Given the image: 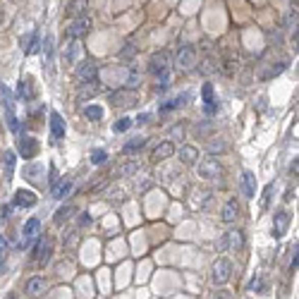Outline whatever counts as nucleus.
I'll use <instances>...</instances> for the list:
<instances>
[{"instance_id":"nucleus-36","label":"nucleus","mask_w":299,"mask_h":299,"mask_svg":"<svg viewBox=\"0 0 299 299\" xmlns=\"http://www.w3.org/2000/svg\"><path fill=\"white\" fill-rule=\"evenodd\" d=\"M5 122H8L10 132H19V120H17L15 111H8V113H5Z\"/></svg>"},{"instance_id":"nucleus-37","label":"nucleus","mask_w":299,"mask_h":299,"mask_svg":"<svg viewBox=\"0 0 299 299\" xmlns=\"http://www.w3.org/2000/svg\"><path fill=\"white\" fill-rule=\"evenodd\" d=\"M77 50H79V46L74 43V39H72L70 43L65 46V60H67V63H74V56H77Z\"/></svg>"},{"instance_id":"nucleus-52","label":"nucleus","mask_w":299,"mask_h":299,"mask_svg":"<svg viewBox=\"0 0 299 299\" xmlns=\"http://www.w3.org/2000/svg\"><path fill=\"white\" fill-rule=\"evenodd\" d=\"M10 211H12V208H10V206H3V211H0V215H3V221H8Z\"/></svg>"},{"instance_id":"nucleus-7","label":"nucleus","mask_w":299,"mask_h":299,"mask_svg":"<svg viewBox=\"0 0 299 299\" xmlns=\"http://www.w3.org/2000/svg\"><path fill=\"white\" fill-rule=\"evenodd\" d=\"M197 63V48L194 46H180L177 48V65L184 70H192Z\"/></svg>"},{"instance_id":"nucleus-29","label":"nucleus","mask_w":299,"mask_h":299,"mask_svg":"<svg viewBox=\"0 0 299 299\" xmlns=\"http://www.w3.org/2000/svg\"><path fill=\"white\" fill-rule=\"evenodd\" d=\"M17 94H19V98H26V101H32V98H34L32 79H24V81H19V89H17Z\"/></svg>"},{"instance_id":"nucleus-34","label":"nucleus","mask_w":299,"mask_h":299,"mask_svg":"<svg viewBox=\"0 0 299 299\" xmlns=\"http://www.w3.org/2000/svg\"><path fill=\"white\" fill-rule=\"evenodd\" d=\"M43 53H46L48 67H53V36H50V34L46 36V43H43Z\"/></svg>"},{"instance_id":"nucleus-9","label":"nucleus","mask_w":299,"mask_h":299,"mask_svg":"<svg viewBox=\"0 0 299 299\" xmlns=\"http://www.w3.org/2000/svg\"><path fill=\"white\" fill-rule=\"evenodd\" d=\"M39 230H41V221L39 218H29V221L22 225V237H24V247H29V244L39 237Z\"/></svg>"},{"instance_id":"nucleus-18","label":"nucleus","mask_w":299,"mask_h":299,"mask_svg":"<svg viewBox=\"0 0 299 299\" xmlns=\"http://www.w3.org/2000/svg\"><path fill=\"white\" fill-rule=\"evenodd\" d=\"M43 290H46V278L43 276H34L26 280V294H29V297H36V294Z\"/></svg>"},{"instance_id":"nucleus-8","label":"nucleus","mask_w":299,"mask_h":299,"mask_svg":"<svg viewBox=\"0 0 299 299\" xmlns=\"http://www.w3.org/2000/svg\"><path fill=\"white\" fill-rule=\"evenodd\" d=\"M36 204H39L36 192H32V189H17L15 192V206H19V208H34Z\"/></svg>"},{"instance_id":"nucleus-4","label":"nucleus","mask_w":299,"mask_h":299,"mask_svg":"<svg viewBox=\"0 0 299 299\" xmlns=\"http://www.w3.org/2000/svg\"><path fill=\"white\" fill-rule=\"evenodd\" d=\"M221 163L215 160L213 156L204 158V160H199V175L204 177V180H218L221 177Z\"/></svg>"},{"instance_id":"nucleus-22","label":"nucleus","mask_w":299,"mask_h":299,"mask_svg":"<svg viewBox=\"0 0 299 299\" xmlns=\"http://www.w3.org/2000/svg\"><path fill=\"white\" fill-rule=\"evenodd\" d=\"M146 142H149L146 137H132V139L122 146V153H137V151H142L144 146H146Z\"/></svg>"},{"instance_id":"nucleus-45","label":"nucleus","mask_w":299,"mask_h":299,"mask_svg":"<svg viewBox=\"0 0 299 299\" xmlns=\"http://www.w3.org/2000/svg\"><path fill=\"white\" fill-rule=\"evenodd\" d=\"M5 256H8V242H5V237L0 235V263H3Z\"/></svg>"},{"instance_id":"nucleus-42","label":"nucleus","mask_w":299,"mask_h":299,"mask_svg":"<svg viewBox=\"0 0 299 299\" xmlns=\"http://www.w3.org/2000/svg\"><path fill=\"white\" fill-rule=\"evenodd\" d=\"M129 127H132V120H129V118H122V120H118V122H115V127H113V129L120 134V132H127Z\"/></svg>"},{"instance_id":"nucleus-11","label":"nucleus","mask_w":299,"mask_h":299,"mask_svg":"<svg viewBox=\"0 0 299 299\" xmlns=\"http://www.w3.org/2000/svg\"><path fill=\"white\" fill-rule=\"evenodd\" d=\"M237 218H239V204H237V199H230L228 204L223 206L221 221H223V223H228V225H232Z\"/></svg>"},{"instance_id":"nucleus-5","label":"nucleus","mask_w":299,"mask_h":299,"mask_svg":"<svg viewBox=\"0 0 299 299\" xmlns=\"http://www.w3.org/2000/svg\"><path fill=\"white\" fill-rule=\"evenodd\" d=\"M32 254L36 256V261H39L41 266H46L48 261H50V256H53V239H50V237L36 239V247L32 249Z\"/></svg>"},{"instance_id":"nucleus-27","label":"nucleus","mask_w":299,"mask_h":299,"mask_svg":"<svg viewBox=\"0 0 299 299\" xmlns=\"http://www.w3.org/2000/svg\"><path fill=\"white\" fill-rule=\"evenodd\" d=\"M70 192H72V180H67V177H65V180H60V184H58V187H53V197H56V199H65Z\"/></svg>"},{"instance_id":"nucleus-50","label":"nucleus","mask_w":299,"mask_h":299,"mask_svg":"<svg viewBox=\"0 0 299 299\" xmlns=\"http://www.w3.org/2000/svg\"><path fill=\"white\" fill-rule=\"evenodd\" d=\"M213 70H215V67H213V63H211V60H206L204 67H201V72H204V74H211Z\"/></svg>"},{"instance_id":"nucleus-14","label":"nucleus","mask_w":299,"mask_h":299,"mask_svg":"<svg viewBox=\"0 0 299 299\" xmlns=\"http://www.w3.org/2000/svg\"><path fill=\"white\" fill-rule=\"evenodd\" d=\"M173 153H175L173 142H163V144H158L156 149H153V153H151V163H160V160L170 158Z\"/></svg>"},{"instance_id":"nucleus-21","label":"nucleus","mask_w":299,"mask_h":299,"mask_svg":"<svg viewBox=\"0 0 299 299\" xmlns=\"http://www.w3.org/2000/svg\"><path fill=\"white\" fill-rule=\"evenodd\" d=\"M180 160L184 163V166H194V163L199 160V149H194V146H182Z\"/></svg>"},{"instance_id":"nucleus-43","label":"nucleus","mask_w":299,"mask_h":299,"mask_svg":"<svg viewBox=\"0 0 299 299\" xmlns=\"http://www.w3.org/2000/svg\"><path fill=\"white\" fill-rule=\"evenodd\" d=\"M204 113L206 115H215V113H218V101L213 98L211 103H204Z\"/></svg>"},{"instance_id":"nucleus-10","label":"nucleus","mask_w":299,"mask_h":299,"mask_svg":"<svg viewBox=\"0 0 299 299\" xmlns=\"http://www.w3.org/2000/svg\"><path fill=\"white\" fill-rule=\"evenodd\" d=\"M287 228H290V213H287V211H278L276 218H273V237H276V239H280V237L287 232Z\"/></svg>"},{"instance_id":"nucleus-26","label":"nucleus","mask_w":299,"mask_h":299,"mask_svg":"<svg viewBox=\"0 0 299 299\" xmlns=\"http://www.w3.org/2000/svg\"><path fill=\"white\" fill-rule=\"evenodd\" d=\"M266 287H268L266 276H254L252 280H249V292H256V294H261V292H266Z\"/></svg>"},{"instance_id":"nucleus-51","label":"nucleus","mask_w":299,"mask_h":299,"mask_svg":"<svg viewBox=\"0 0 299 299\" xmlns=\"http://www.w3.org/2000/svg\"><path fill=\"white\" fill-rule=\"evenodd\" d=\"M120 56H122V58H132V56H134V46H127L125 50L120 53Z\"/></svg>"},{"instance_id":"nucleus-3","label":"nucleus","mask_w":299,"mask_h":299,"mask_svg":"<svg viewBox=\"0 0 299 299\" xmlns=\"http://www.w3.org/2000/svg\"><path fill=\"white\" fill-rule=\"evenodd\" d=\"M170 70V53L168 50H160V53H153L149 60V72L151 74H156V77H160L163 72Z\"/></svg>"},{"instance_id":"nucleus-1","label":"nucleus","mask_w":299,"mask_h":299,"mask_svg":"<svg viewBox=\"0 0 299 299\" xmlns=\"http://www.w3.org/2000/svg\"><path fill=\"white\" fill-rule=\"evenodd\" d=\"M230 276H232V266H230L228 259H218L213 263V268H211V283L213 285H225L230 280Z\"/></svg>"},{"instance_id":"nucleus-28","label":"nucleus","mask_w":299,"mask_h":299,"mask_svg":"<svg viewBox=\"0 0 299 299\" xmlns=\"http://www.w3.org/2000/svg\"><path fill=\"white\" fill-rule=\"evenodd\" d=\"M15 163H17V153L12 149L5 151V153H3V166H5V173H8V177L12 175V170H15Z\"/></svg>"},{"instance_id":"nucleus-33","label":"nucleus","mask_w":299,"mask_h":299,"mask_svg":"<svg viewBox=\"0 0 299 299\" xmlns=\"http://www.w3.org/2000/svg\"><path fill=\"white\" fill-rule=\"evenodd\" d=\"M77 242H79V232H77V230H70V232L63 237V247H65V249H74V247H77Z\"/></svg>"},{"instance_id":"nucleus-41","label":"nucleus","mask_w":299,"mask_h":299,"mask_svg":"<svg viewBox=\"0 0 299 299\" xmlns=\"http://www.w3.org/2000/svg\"><path fill=\"white\" fill-rule=\"evenodd\" d=\"M201 101L204 103L213 101V84H204V87H201Z\"/></svg>"},{"instance_id":"nucleus-13","label":"nucleus","mask_w":299,"mask_h":299,"mask_svg":"<svg viewBox=\"0 0 299 299\" xmlns=\"http://www.w3.org/2000/svg\"><path fill=\"white\" fill-rule=\"evenodd\" d=\"M39 149H41V146H39V142H36L34 137H22V139H19V153H22L26 160L36 156V153H39Z\"/></svg>"},{"instance_id":"nucleus-2","label":"nucleus","mask_w":299,"mask_h":299,"mask_svg":"<svg viewBox=\"0 0 299 299\" xmlns=\"http://www.w3.org/2000/svg\"><path fill=\"white\" fill-rule=\"evenodd\" d=\"M91 32V19H87V17H74V22L67 26V39H74V41H79V39H84L87 34Z\"/></svg>"},{"instance_id":"nucleus-6","label":"nucleus","mask_w":299,"mask_h":299,"mask_svg":"<svg viewBox=\"0 0 299 299\" xmlns=\"http://www.w3.org/2000/svg\"><path fill=\"white\" fill-rule=\"evenodd\" d=\"M74 77H77L79 84H87V81H94L96 79V65L91 60H81L74 70Z\"/></svg>"},{"instance_id":"nucleus-15","label":"nucleus","mask_w":299,"mask_h":299,"mask_svg":"<svg viewBox=\"0 0 299 299\" xmlns=\"http://www.w3.org/2000/svg\"><path fill=\"white\" fill-rule=\"evenodd\" d=\"M239 187H242L244 197L247 199H254L256 197V177H254V173H242V180H239Z\"/></svg>"},{"instance_id":"nucleus-32","label":"nucleus","mask_w":299,"mask_h":299,"mask_svg":"<svg viewBox=\"0 0 299 299\" xmlns=\"http://www.w3.org/2000/svg\"><path fill=\"white\" fill-rule=\"evenodd\" d=\"M84 118H89L91 122H98V120H103V108L101 105H87L84 108Z\"/></svg>"},{"instance_id":"nucleus-31","label":"nucleus","mask_w":299,"mask_h":299,"mask_svg":"<svg viewBox=\"0 0 299 299\" xmlns=\"http://www.w3.org/2000/svg\"><path fill=\"white\" fill-rule=\"evenodd\" d=\"M96 84H98V81H87V84H79V87H87V89H81V91H79V101H84V98H91V96L94 94H98V87H96Z\"/></svg>"},{"instance_id":"nucleus-23","label":"nucleus","mask_w":299,"mask_h":299,"mask_svg":"<svg viewBox=\"0 0 299 299\" xmlns=\"http://www.w3.org/2000/svg\"><path fill=\"white\" fill-rule=\"evenodd\" d=\"M137 103V96L132 91H122V94H115L113 96V105H125V108H132Z\"/></svg>"},{"instance_id":"nucleus-19","label":"nucleus","mask_w":299,"mask_h":299,"mask_svg":"<svg viewBox=\"0 0 299 299\" xmlns=\"http://www.w3.org/2000/svg\"><path fill=\"white\" fill-rule=\"evenodd\" d=\"M39 41H41V34L39 32H32L29 36H24V39H22V50L26 53V56L36 53V50H39Z\"/></svg>"},{"instance_id":"nucleus-24","label":"nucleus","mask_w":299,"mask_h":299,"mask_svg":"<svg viewBox=\"0 0 299 299\" xmlns=\"http://www.w3.org/2000/svg\"><path fill=\"white\" fill-rule=\"evenodd\" d=\"M0 103L5 105V111H15V96L5 84H0Z\"/></svg>"},{"instance_id":"nucleus-35","label":"nucleus","mask_w":299,"mask_h":299,"mask_svg":"<svg viewBox=\"0 0 299 299\" xmlns=\"http://www.w3.org/2000/svg\"><path fill=\"white\" fill-rule=\"evenodd\" d=\"M273 189H276V184L270 182V184H266V189H263V199H261V211H266L268 206H270V197H273Z\"/></svg>"},{"instance_id":"nucleus-25","label":"nucleus","mask_w":299,"mask_h":299,"mask_svg":"<svg viewBox=\"0 0 299 299\" xmlns=\"http://www.w3.org/2000/svg\"><path fill=\"white\" fill-rule=\"evenodd\" d=\"M225 247H232V249H242V247H244V232L235 230V232L225 235Z\"/></svg>"},{"instance_id":"nucleus-48","label":"nucleus","mask_w":299,"mask_h":299,"mask_svg":"<svg viewBox=\"0 0 299 299\" xmlns=\"http://www.w3.org/2000/svg\"><path fill=\"white\" fill-rule=\"evenodd\" d=\"M149 120H151V113H139L137 115V125H146Z\"/></svg>"},{"instance_id":"nucleus-46","label":"nucleus","mask_w":299,"mask_h":299,"mask_svg":"<svg viewBox=\"0 0 299 299\" xmlns=\"http://www.w3.org/2000/svg\"><path fill=\"white\" fill-rule=\"evenodd\" d=\"M134 170H137V163H129V166L120 168V175H122V177H129V175H132Z\"/></svg>"},{"instance_id":"nucleus-12","label":"nucleus","mask_w":299,"mask_h":299,"mask_svg":"<svg viewBox=\"0 0 299 299\" xmlns=\"http://www.w3.org/2000/svg\"><path fill=\"white\" fill-rule=\"evenodd\" d=\"M189 98H192V94H189V91H184V94L175 96V98H170V101L160 103V115H166V113L177 111V108H182V105H187V101H189Z\"/></svg>"},{"instance_id":"nucleus-53","label":"nucleus","mask_w":299,"mask_h":299,"mask_svg":"<svg viewBox=\"0 0 299 299\" xmlns=\"http://www.w3.org/2000/svg\"><path fill=\"white\" fill-rule=\"evenodd\" d=\"M290 175L294 177V180H297V158H294V163L290 166Z\"/></svg>"},{"instance_id":"nucleus-44","label":"nucleus","mask_w":299,"mask_h":299,"mask_svg":"<svg viewBox=\"0 0 299 299\" xmlns=\"http://www.w3.org/2000/svg\"><path fill=\"white\" fill-rule=\"evenodd\" d=\"M297 247H294V252H292V261H290V273H297V266H299V256H297Z\"/></svg>"},{"instance_id":"nucleus-38","label":"nucleus","mask_w":299,"mask_h":299,"mask_svg":"<svg viewBox=\"0 0 299 299\" xmlns=\"http://www.w3.org/2000/svg\"><path fill=\"white\" fill-rule=\"evenodd\" d=\"M285 67H287V63H278V67H276V65H273V67H270V70H268V72H263V74H261V79H270V77H278V74H280V72H285Z\"/></svg>"},{"instance_id":"nucleus-30","label":"nucleus","mask_w":299,"mask_h":299,"mask_svg":"<svg viewBox=\"0 0 299 299\" xmlns=\"http://www.w3.org/2000/svg\"><path fill=\"white\" fill-rule=\"evenodd\" d=\"M74 213H77V208H74V206H65V208H60V211L56 213V225H63L65 221H70Z\"/></svg>"},{"instance_id":"nucleus-39","label":"nucleus","mask_w":299,"mask_h":299,"mask_svg":"<svg viewBox=\"0 0 299 299\" xmlns=\"http://www.w3.org/2000/svg\"><path fill=\"white\" fill-rule=\"evenodd\" d=\"M105 160H108V153L103 149H96L94 153H91V163H94V166H103Z\"/></svg>"},{"instance_id":"nucleus-40","label":"nucleus","mask_w":299,"mask_h":299,"mask_svg":"<svg viewBox=\"0 0 299 299\" xmlns=\"http://www.w3.org/2000/svg\"><path fill=\"white\" fill-rule=\"evenodd\" d=\"M225 149H228V144L223 142V139H213V142L208 144V153H223Z\"/></svg>"},{"instance_id":"nucleus-47","label":"nucleus","mask_w":299,"mask_h":299,"mask_svg":"<svg viewBox=\"0 0 299 299\" xmlns=\"http://www.w3.org/2000/svg\"><path fill=\"white\" fill-rule=\"evenodd\" d=\"M79 225H81V228H89V225H91V215H89V213H81V215H79Z\"/></svg>"},{"instance_id":"nucleus-17","label":"nucleus","mask_w":299,"mask_h":299,"mask_svg":"<svg viewBox=\"0 0 299 299\" xmlns=\"http://www.w3.org/2000/svg\"><path fill=\"white\" fill-rule=\"evenodd\" d=\"M50 134H53V139H63L65 137V120L60 113H50Z\"/></svg>"},{"instance_id":"nucleus-16","label":"nucleus","mask_w":299,"mask_h":299,"mask_svg":"<svg viewBox=\"0 0 299 299\" xmlns=\"http://www.w3.org/2000/svg\"><path fill=\"white\" fill-rule=\"evenodd\" d=\"M24 177L34 184H43V166L41 163H29L24 168Z\"/></svg>"},{"instance_id":"nucleus-49","label":"nucleus","mask_w":299,"mask_h":299,"mask_svg":"<svg viewBox=\"0 0 299 299\" xmlns=\"http://www.w3.org/2000/svg\"><path fill=\"white\" fill-rule=\"evenodd\" d=\"M170 137H173V139H177V137H180V139H182V137H184V129H182L180 125H177V127H173V132H170Z\"/></svg>"},{"instance_id":"nucleus-20","label":"nucleus","mask_w":299,"mask_h":299,"mask_svg":"<svg viewBox=\"0 0 299 299\" xmlns=\"http://www.w3.org/2000/svg\"><path fill=\"white\" fill-rule=\"evenodd\" d=\"M87 5H89V0H72L70 5H67V10H65V15L70 17V19H74V17H84Z\"/></svg>"}]
</instances>
